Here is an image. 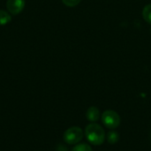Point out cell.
Listing matches in <instances>:
<instances>
[{"label":"cell","mask_w":151,"mask_h":151,"mask_svg":"<svg viewBox=\"0 0 151 151\" xmlns=\"http://www.w3.org/2000/svg\"><path fill=\"white\" fill-rule=\"evenodd\" d=\"M84 132H85V136L88 139V141L95 146H99L103 144L105 140L104 130L98 124L91 123L88 125Z\"/></svg>","instance_id":"obj_1"},{"label":"cell","mask_w":151,"mask_h":151,"mask_svg":"<svg viewBox=\"0 0 151 151\" xmlns=\"http://www.w3.org/2000/svg\"><path fill=\"white\" fill-rule=\"evenodd\" d=\"M120 121L119 115L112 110H106L102 114V122L109 129L113 130L117 128L120 125Z\"/></svg>","instance_id":"obj_2"},{"label":"cell","mask_w":151,"mask_h":151,"mask_svg":"<svg viewBox=\"0 0 151 151\" xmlns=\"http://www.w3.org/2000/svg\"><path fill=\"white\" fill-rule=\"evenodd\" d=\"M84 133L81 127H73L68 128L64 133V141L69 144V145H74L78 144L83 138Z\"/></svg>","instance_id":"obj_3"},{"label":"cell","mask_w":151,"mask_h":151,"mask_svg":"<svg viewBox=\"0 0 151 151\" xmlns=\"http://www.w3.org/2000/svg\"><path fill=\"white\" fill-rule=\"evenodd\" d=\"M25 4H26L25 0H7L6 1L7 10L9 13L12 15L19 14L23 11Z\"/></svg>","instance_id":"obj_4"},{"label":"cell","mask_w":151,"mask_h":151,"mask_svg":"<svg viewBox=\"0 0 151 151\" xmlns=\"http://www.w3.org/2000/svg\"><path fill=\"white\" fill-rule=\"evenodd\" d=\"M86 117H87V119H88L89 121L96 122L100 119V111H99V109L95 107V106H92V107L88 108L87 112H86Z\"/></svg>","instance_id":"obj_5"},{"label":"cell","mask_w":151,"mask_h":151,"mask_svg":"<svg viewBox=\"0 0 151 151\" xmlns=\"http://www.w3.org/2000/svg\"><path fill=\"white\" fill-rule=\"evenodd\" d=\"M12 20V16L9 12L0 10V26H4L8 23H10Z\"/></svg>","instance_id":"obj_6"},{"label":"cell","mask_w":151,"mask_h":151,"mask_svg":"<svg viewBox=\"0 0 151 151\" xmlns=\"http://www.w3.org/2000/svg\"><path fill=\"white\" fill-rule=\"evenodd\" d=\"M119 140V135L116 131H110L107 134V141L110 144H115Z\"/></svg>","instance_id":"obj_7"},{"label":"cell","mask_w":151,"mask_h":151,"mask_svg":"<svg viewBox=\"0 0 151 151\" xmlns=\"http://www.w3.org/2000/svg\"><path fill=\"white\" fill-rule=\"evenodd\" d=\"M142 17L149 23L151 24V4H147L142 10Z\"/></svg>","instance_id":"obj_8"},{"label":"cell","mask_w":151,"mask_h":151,"mask_svg":"<svg viewBox=\"0 0 151 151\" xmlns=\"http://www.w3.org/2000/svg\"><path fill=\"white\" fill-rule=\"evenodd\" d=\"M72 151H93L92 148L87 144V143H79L77 145H75Z\"/></svg>","instance_id":"obj_9"},{"label":"cell","mask_w":151,"mask_h":151,"mask_svg":"<svg viewBox=\"0 0 151 151\" xmlns=\"http://www.w3.org/2000/svg\"><path fill=\"white\" fill-rule=\"evenodd\" d=\"M81 0H62L64 4L68 7H74L77 4H79L81 3Z\"/></svg>","instance_id":"obj_10"}]
</instances>
